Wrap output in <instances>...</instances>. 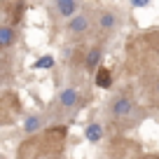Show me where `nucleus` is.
<instances>
[{"label": "nucleus", "instance_id": "nucleus-1", "mask_svg": "<svg viewBox=\"0 0 159 159\" xmlns=\"http://www.w3.org/2000/svg\"><path fill=\"white\" fill-rule=\"evenodd\" d=\"M131 108H134V103H131L129 98H117L112 103V117H117V119L126 117V115L131 112Z\"/></svg>", "mask_w": 159, "mask_h": 159}, {"label": "nucleus", "instance_id": "nucleus-2", "mask_svg": "<svg viewBox=\"0 0 159 159\" xmlns=\"http://www.w3.org/2000/svg\"><path fill=\"white\" fill-rule=\"evenodd\" d=\"M56 10H59L63 16H73L75 10H77V2H70V0H59V2H56Z\"/></svg>", "mask_w": 159, "mask_h": 159}, {"label": "nucleus", "instance_id": "nucleus-3", "mask_svg": "<svg viewBox=\"0 0 159 159\" xmlns=\"http://www.w3.org/2000/svg\"><path fill=\"white\" fill-rule=\"evenodd\" d=\"M110 82H112V73H110L108 68H101L98 73H96V84L103 87V89H108Z\"/></svg>", "mask_w": 159, "mask_h": 159}, {"label": "nucleus", "instance_id": "nucleus-4", "mask_svg": "<svg viewBox=\"0 0 159 159\" xmlns=\"http://www.w3.org/2000/svg\"><path fill=\"white\" fill-rule=\"evenodd\" d=\"M77 103V91L75 89H63L61 91V105H66V108H70V105Z\"/></svg>", "mask_w": 159, "mask_h": 159}, {"label": "nucleus", "instance_id": "nucleus-5", "mask_svg": "<svg viewBox=\"0 0 159 159\" xmlns=\"http://www.w3.org/2000/svg\"><path fill=\"white\" fill-rule=\"evenodd\" d=\"M12 40H14V30L12 28H0V47H10L12 45Z\"/></svg>", "mask_w": 159, "mask_h": 159}, {"label": "nucleus", "instance_id": "nucleus-6", "mask_svg": "<svg viewBox=\"0 0 159 159\" xmlns=\"http://www.w3.org/2000/svg\"><path fill=\"white\" fill-rule=\"evenodd\" d=\"M101 134H103V131H101L98 124H89L87 126V140H91V143H96V140L101 138Z\"/></svg>", "mask_w": 159, "mask_h": 159}, {"label": "nucleus", "instance_id": "nucleus-7", "mask_svg": "<svg viewBox=\"0 0 159 159\" xmlns=\"http://www.w3.org/2000/svg\"><path fill=\"white\" fill-rule=\"evenodd\" d=\"M98 61H101V52H98V49H91L89 56H87V68L94 70L96 66H98Z\"/></svg>", "mask_w": 159, "mask_h": 159}, {"label": "nucleus", "instance_id": "nucleus-8", "mask_svg": "<svg viewBox=\"0 0 159 159\" xmlns=\"http://www.w3.org/2000/svg\"><path fill=\"white\" fill-rule=\"evenodd\" d=\"M84 28H87V19L84 16H75V19L70 21V30H75V33H82Z\"/></svg>", "mask_w": 159, "mask_h": 159}, {"label": "nucleus", "instance_id": "nucleus-9", "mask_svg": "<svg viewBox=\"0 0 159 159\" xmlns=\"http://www.w3.org/2000/svg\"><path fill=\"white\" fill-rule=\"evenodd\" d=\"M52 63H54L52 56H42L40 61H35V63H33V68H52Z\"/></svg>", "mask_w": 159, "mask_h": 159}, {"label": "nucleus", "instance_id": "nucleus-10", "mask_svg": "<svg viewBox=\"0 0 159 159\" xmlns=\"http://www.w3.org/2000/svg\"><path fill=\"white\" fill-rule=\"evenodd\" d=\"M112 24H115V16L112 14H103V16H101V26H103V28H110Z\"/></svg>", "mask_w": 159, "mask_h": 159}, {"label": "nucleus", "instance_id": "nucleus-11", "mask_svg": "<svg viewBox=\"0 0 159 159\" xmlns=\"http://www.w3.org/2000/svg\"><path fill=\"white\" fill-rule=\"evenodd\" d=\"M38 126H40V119L38 117H30L28 122H26V131H35Z\"/></svg>", "mask_w": 159, "mask_h": 159}, {"label": "nucleus", "instance_id": "nucleus-12", "mask_svg": "<svg viewBox=\"0 0 159 159\" xmlns=\"http://www.w3.org/2000/svg\"><path fill=\"white\" fill-rule=\"evenodd\" d=\"M148 5H150L148 0H136V2H134V7H148Z\"/></svg>", "mask_w": 159, "mask_h": 159}, {"label": "nucleus", "instance_id": "nucleus-13", "mask_svg": "<svg viewBox=\"0 0 159 159\" xmlns=\"http://www.w3.org/2000/svg\"><path fill=\"white\" fill-rule=\"evenodd\" d=\"M157 89H159V87H157Z\"/></svg>", "mask_w": 159, "mask_h": 159}]
</instances>
